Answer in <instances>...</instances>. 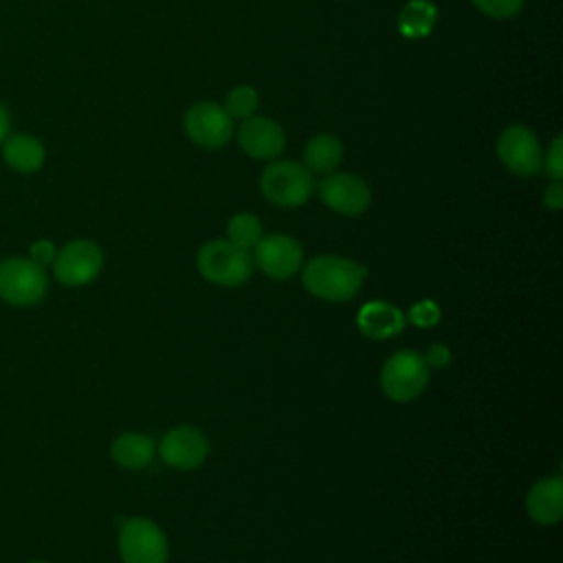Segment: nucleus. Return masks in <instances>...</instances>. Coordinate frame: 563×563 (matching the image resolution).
I'll return each instance as SVG.
<instances>
[{
    "label": "nucleus",
    "instance_id": "nucleus-1",
    "mask_svg": "<svg viewBox=\"0 0 563 563\" xmlns=\"http://www.w3.org/2000/svg\"><path fill=\"white\" fill-rule=\"evenodd\" d=\"M367 277V268L354 260L339 255H317L301 271L303 288L323 301H352Z\"/></svg>",
    "mask_w": 563,
    "mask_h": 563
},
{
    "label": "nucleus",
    "instance_id": "nucleus-2",
    "mask_svg": "<svg viewBox=\"0 0 563 563\" xmlns=\"http://www.w3.org/2000/svg\"><path fill=\"white\" fill-rule=\"evenodd\" d=\"M48 292V273L24 255L0 260V299L13 308H33Z\"/></svg>",
    "mask_w": 563,
    "mask_h": 563
},
{
    "label": "nucleus",
    "instance_id": "nucleus-3",
    "mask_svg": "<svg viewBox=\"0 0 563 563\" xmlns=\"http://www.w3.org/2000/svg\"><path fill=\"white\" fill-rule=\"evenodd\" d=\"M196 264L207 282L224 288L242 286L253 273V257L249 251L235 246L229 240L205 242L198 251Z\"/></svg>",
    "mask_w": 563,
    "mask_h": 563
},
{
    "label": "nucleus",
    "instance_id": "nucleus-4",
    "mask_svg": "<svg viewBox=\"0 0 563 563\" xmlns=\"http://www.w3.org/2000/svg\"><path fill=\"white\" fill-rule=\"evenodd\" d=\"M260 191L277 207H301L314 194V178L295 161H273L260 176Z\"/></svg>",
    "mask_w": 563,
    "mask_h": 563
},
{
    "label": "nucleus",
    "instance_id": "nucleus-5",
    "mask_svg": "<svg viewBox=\"0 0 563 563\" xmlns=\"http://www.w3.org/2000/svg\"><path fill=\"white\" fill-rule=\"evenodd\" d=\"M429 365L420 352H394L380 369V389L394 402H409L422 396L429 385Z\"/></svg>",
    "mask_w": 563,
    "mask_h": 563
},
{
    "label": "nucleus",
    "instance_id": "nucleus-6",
    "mask_svg": "<svg viewBox=\"0 0 563 563\" xmlns=\"http://www.w3.org/2000/svg\"><path fill=\"white\" fill-rule=\"evenodd\" d=\"M117 545L123 563H167L169 559V543L163 528L147 517L125 519Z\"/></svg>",
    "mask_w": 563,
    "mask_h": 563
},
{
    "label": "nucleus",
    "instance_id": "nucleus-7",
    "mask_svg": "<svg viewBox=\"0 0 563 563\" xmlns=\"http://www.w3.org/2000/svg\"><path fill=\"white\" fill-rule=\"evenodd\" d=\"M51 268L62 286H88L103 271V251L92 240H73L57 251Z\"/></svg>",
    "mask_w": 563,
    "mask_h": 563
},
{
    "label": "nucleus",
    "instance_id": "nucleus-8",
    "mask_svg": "<svg viewBox=\"0 0 563 563\" xmlns=\"http://www.w3.org/2000/svg\"><path fill=\"white\" fill-rule=\"evenodd\" d=\"M497 156L517 176H534L543 169L541 143L526 125H510L499 134Z\"/></svg>",
    "mask_w": 563,
    "mask_h": 563
},
{
    "label": "nucleus",
    "instance_id": "nucleus-9",
    "mask_svg": "<svg viewBox=\"0 0 563 563\" xmlns=\"http://www.w3.org/2000/svg\"><path fill=\"white\" fill-rule=\"evenodd\" d=\"M185 132L187 136L207 150L224 147L233 134V119L213 101L194 103L185 114Z\"/></svg>",
    "mask_w": 563,
    "mask_h": 563
},
{
    "label": "nucleus",
    "instance_id": "nucleus-10",
    "mask_svg": "<svg viewBox=\"0 0 563 563\" xmlns=\"http://www.w3.org/2000/svg\"><path fill=\"white\" fill-rule=\"evenodd\" d=\"M253 260L257 268L271 279H290L303 264V249L295 238L286 233L262 235V240L255 244Z\"/></svg>",
    "mask_w": 563,
    "mask_h": 563
},
{
    "label": "nucleus",
    "instance_id": "nucleus-11",
    "mask_svg": "<svg viewBox=\"0 0 563 563\" xmlns=\"http://www.w3.org/2000/svg\"><path fill=\"white\" fill-rule=\"evenodd\" d=\"M317 191L321 202L341 216H361L372 202V191L367 183L345 172H330L317 185Z\"/></svg>",
    "mask_w": 563,
    "mask_h": 563
},
{
    "label": "nucleus",
    "instance_id": "nucleus-12",
    "mask_svg": "<svg viewBox=\"0 0 563 563\" xmlns=\"http://www.w3.org/2000/svg\"><path fill=\"white\" fill-rule=\"evenodd\" d=\"M158 453L167 466L178 471H194L207 460L209 440L198 427L180 424L163 435Z\"/></svg>",
    "mask_w": 563,
    "mask_h": 563
},
{
    "label": "nucleus",
    "instance_id": "nucleus-13",
    "mask_svg": "<svg viewBox=\"0 0 563 563\" xmlns=\"http://www.w3.org/2000/svg\"><path fill=\"white\" fill-rule=\"evenodd\" d=\"M240 147L251 156L260 161L275 158L286 147V134L279 123H275L268 117H249L240 125L238 132Z\"/></svg>",
    "mask_w": 563,
    "mask_h": 563
},
{
    "label": "nucleus",
    "instance_id": "nucleus-14",
    "mask_svg": "<svg viewBox=\"0 0 563 563\" xmlns=\"http://www.w3.org/2000/svg\"><path fill=\"white\" fill-rule=\"evenodd\" d=\"M526 510L539 526H554L563 515V479L559 475L543 477L528 490Z\"/></svg>",
    "mask_w": 563,
    "mask_h": 563
},
{
    "label": "nucleus",
    "instance_id": "nucleus-15",
    "mask_svg": "<svg viewBox=\"0 0 563 563\" xmlns=\"http://www.w3.org/2000/svg\"><path fill=\"white\" fill-rule=\"evenodd\" d=\"M405 314L389 301H369L356 314V325L363 336L374 341H385L405 330Z\"/></svg>",
    "mask_w": 563,
    "mask_h": 563
},
{
    "label": "nucleus",
    "instance_id": "nucleus-16",
    "mask_svg": "<svg viewBox=\"0 0 563 563\" xmlns=\"http://www.w3.org/2000/svg\"><path fill=\"white\" fill-rule=\"evenodd\" d=\"M2 158L18 174H35L46 161V150L37 136L20 132L2 141Z\"/></svg>",
    "mask_w": 563,
    "mask_h": 563
},
{
    "label": "nucleus",
    "instance_id": "nucleus-17",
    "mask_svg": "<svg viewBox=\"0 0 563 563\" xmlns=\"http://www.w3.org/2000/svg\"><path fill=\"white\" fill-rule=\"evenodd\" d=\"M156 455V444L145 433L125 431L117 435L110 444V457L117 466L125 471H139L145 468Z\"/></svg>",
    "mask_w": 563,
    "mask_h": 563
},
{
    "label": "nucleus",
    "instance_id": "nucleus-18",
    "mask_svg": "<svg viewBox=\"0 0 563 563\" xmlns=\"http://www.w3.org/2000/svg\"><path fill=\"white\" fill-rule=\"evenodd\" d=\"M343 158V145L332 134H314L303 147V167L310 174H330Z\"/></svg>",
    "mask_w": 563,
    "mask_h": 563
},
{
    "label": "nucleus",
    "instance_id": "nucleus-19",
    "mask_svg": "<svg viewBox=\"0 0 563 563\" xmlns=\"http://www.w3.org/2000/svg\"><path fill=\"white\" fill-rule=\"evenodd\" d=\"M227 235H229V242H233L235 246H240L244 251H251L262 240L264 229H262V222H260L257 216L242 211V213H235L229 220Z\"/></svg>",
    "mask_w": 563,
    "mask_h": 563
},
{
    "label": "nucleus",
    "instance_id": "nucleus-20",
    "mask_svg": "<svg viewBox=\"0 0 563 563\" xmlns=\"http://www.w3.org/2000/svg\"><path fill=\"white\" fill-rule=\"evenodd\" d=\"M433 7L422 2V0H413L411 4H407L400 13V31L409 37H422L429 33L431 24H433Z\"/></svg>",
    "mask_w": 563,
    "mask_h": 563
},
{
    "label": "nucleus",
    "instance_id": "nucleus-21",
    "mask_svg": "<svg viewBox=\"0 0 563 563\" xmlns=\"http://www.w3.org/2000/svg\"><path fill=\"white\" fill-rule=\"evenodd\" d=\"M224 110L231 119H249L257 110V92L251 86H235L224 101Z\"/></svg>",
    "mask_w": 563,
    "mask_h": 563
},
{
    "label": "nucleus",
    "instance_id": "nucleus-22",
    "mask_svg": "<svg viewBox=\"0 0 563 563\" xmlns=\"http://www.w3.org/2000/svg\"><path fill=\"white\" fill-rule=\"evenodd\" d=\"M484 15L497 18V20H508L515 18L526 0H471Z\"/></svg>",
    "mask_w": 563,
    "mask_h": 563
},
{
    "label": "nucleus",
    "instance_id": "nucleus-23",
    "mask_svg": "<svg viewBox=\"0 0 563 563\" xmlns=\"http://www.w3.org/2000/svg\"><path fill=\"white\" fill-rule=\"evenodd\" d=\"M440 317H442L440 306L431 299H422V301L413 303L409 310V321L418 328H433L440 321Z\"/></svg>",
    "mask_w": 563,
    "mask_h": 563
},
{
    "label": "nucleus",
    "instance_id": "nucleus-24",
    "mask_svg": "<svg viewBox=\"0 0 563 563\" xmlns=\"http://www.w3.org/2000/svg\"><path fill=\"white\" fill-rule=\"evenodd\" d=\"M543 167H545V174H548L552 180H561V178H563V136H561V134H556L554 141H552V145L548 147Z\"/></svg>",
    "mask_w": 563,
    "mask_h": 563
},
{
    "label": "nucleus",
    "instance_id": "nucleus-25",
    "mask_svg": "<svg viewBox=\"0 0 563 563\" xmlns=\"http://www.w3.org/2000/svg\"><path fill=\"white\" fill-rule=\"evenodd\" d=\"M55 255H57V246L51 242V240H35L31 246H29V260H33L35 264H40L42 268H48L53 262H55Z\"/></svg>",
    "mask_w": 563,
    "mask_h": 563
},
{
    "label": "nucleus",
    "instance_id": "nucleus-26",
    "mask_svg": "<svg viewBox=\"0 0 563 563\" xmlns=\"http://www.w3.org/2000/svg\"><path fill=\"white\" fill-rule=\"evenodd\" d=\"M424 361H427L429 367L444 369V367H449V363H451V350H449L444 343H433V345L427 350Z\"/></svg>",
    "mask_w": 563,
    "mask_h": 563
},
{
    "label": "nucleus",
    "instance_id": "nucleus-27",
    "mask_svg": "<svg viewBox=\"0 0 563 563\" xmlns=\"http://www.w3.org/2000/svg\"><path fill=\"white\" fill-rule=\"evenodd\" d=\"M543 205L550 209H561L563 207V185L561 180H552L545 191H543Z\"/></svg>",
    "mask_w": 563,
    "mask_h": 563
},
{
    "label": "nucleus",
    "instance_id": "nucleus-28",
    "mask_svg": "<svg viewBox=\"0 0 563 563\" xmlns=\"http://www.w3.org/2000/svg\"><path fill=\"white\" fill-rule=\"evenodd\" d=\"M9 125H11L9 112H7V108H4L2 101H0V145H2V141L9 136Z\"/></svg>",
    "mask_w": 563,
    "mask_h": 563
},
{
    "label": "nucleus",
    "instance_id": "nucleus-29",
    "mask_svg": "<svg viewBox=\"0 0 563 563\" xmlns=\"http://www.w3.org/2000/svg\"><path fill=\"white\" fill-rule=\"evenodd\" d=\"M29 563H48V561H29Z\"/></svg>",
    "mask_w": 563,
    "mask_h": 563
}]
</instances>
